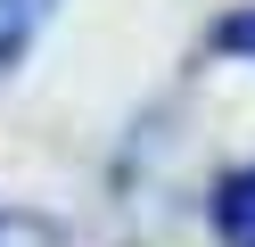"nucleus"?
Segmentation results:
<instances>
[{"label": "nucleus", "mask_w": 255, "mask_h": 247, "mask_svg": "<svg viewBox=\"0 0 255 247\" xmlns=\"http://www.w3.org/2000/svg\"><path fill=\"white\" fill-rule=\"evenodd\" d=\"M214 49H222V58H255V8L222 16V25H214Z\"/></svg>", "instance_id": "nucleus-3"}, {"label": "nucleus", "mask_w": 255, "mask_h": 247, "mask_svg": "<svg viewBox=\"0 0 255 247\" xmlns=\"http://www.w3.org/2000/svg\"><path fill=\"white\" fill-rule=\"evenodd\" d=\"M50 8H58V0H0V74L33 49V33L50 25Z\"/></svg>", "instance_id": "nucleus-2"}, {"label": "nucleus", "mask_w": 255, "mask_h": 247, "mask_svg": "<svg viewBox=\"0 0 255 247\" xmlns=\"http://www.w3.org/2000/svg\"><path fill=\"white\" fill-rule=\"evenodd\" d=\"M206 214H214V231H222L231 247H255V165L222 173V181H214V206H206Z\"/></svg>", "instance_id": "nucleus-1"}]
</instances>
